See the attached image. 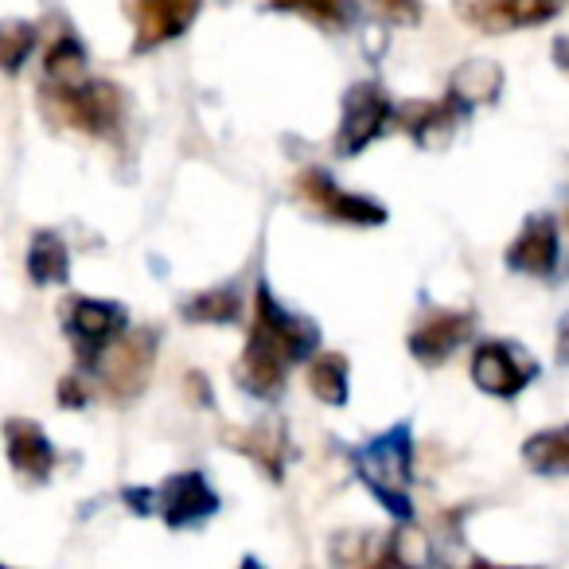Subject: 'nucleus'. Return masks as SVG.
Here are the masks:
<instances>
[{"mask_svg": "<svg viewBox=\"0 0 569 569\" xmlns=\"http://www.w3.org/2000/svg\"><path fill=\"white\" fill-rule=\"evenodd\" d=\"M351 460H356L359 476L371 483L375 496H379L398 519H406V515L413 511L410 507V429L395 426L387 437H379V441H371L367 449H359Z\"/></svg>", "mask_w": 569, "mask_h": 569, "instance_id": "obj_2", "label": "nucleus"}, {"mask_svg": "<svg viewBox=\"0 0 569 569\" xmlns=\"http://www.w3.org/2000/svg\"><path fill=\"white\" fill-rule=\"evenodd\" d=\"M253 328L266 332L277 348H284V356L293 359V363L305 359L320 343L317 325H309L305 317H293V312H284L281 305L273 301V293H269L266 284L258 289V317H253Z\"/></svg>", "mask_w": 569, "mask_h": 569, "instance_id": "obj_8", "label": "nucleus"}, {"mask_svg": "<svg viewBox=\"0 0 569 569\" xmlns=\"http://www.w3.org/2000/svg\"><path fill=\"white\" fill-rule=\"evenodd\" d=\"M126 12L137 24V51L168 43L196 20L199 0H126Z\"/></svg>", "mask_w": 569, "mask_h": 569, "instance_id": "obj_6", "label": "nucleus"}, {"mask_svg": "<svg viewBox=\"0 0 569 569\" xmlns=\"http://www.w3.org/2000/svg\"><path fill=\"white\" fill-rule=\"evenodd\" d=\"M160 515H164L168 527H191V522H203L219 511V496L211 491V483L199 472H180L160 488L157 496Z\"/></svg>", "mask_w": 569, "mask_h": 569, "instance_id": "obj_7", "label": "nucleus"}, {"mask_svg": "<svg viewBox=\"0 0 569 569\" xmlns=\"http://www.w3.org/2000/svg\"><path fill=\"white\" fill-rule=\"evenodd\" d=\"M553 59H558V63L569 71V40H558V43H553Z\"/></svg>", "mask_w": 569, "mask_h": 569, "instance_id": "obj_28", "label": "nucleus"}, {"mask_svg": "<svg viewBox=\"0 0 569 569\" xmlns=\"http://www.w3.org/2000/svg\"><path fill=\"white\" fill-rule=\"evenodd\" d=\"M503 90V71L488 59H472L452 74V98L465 106H483L496 102V94Z\"/></svg>", "mask_w": 569, "mask_h": 569, "instance_id": "obj_15", "label": "nucleus"}, {"mask_svg": "<svg viewBox=\"0 0 569 569\" xmlns=\"http://www.w3.org/2000/svg\"><path fill=\"white\" fill-rule=\"evenodd\" d=\"M406 129L413 133V141L421 144V149H441V144H449L452 137V110L449 106H437V102H418L410 106V110L402 113Z\"/></svg>", "mask_w": 569, "mask_h": 569, "instance_id": "obj_16", "label": "nucleus"}, {"mask_svg": "<svg viewBox=\"0 0 569 569\" xmlns=\"http://www.w3.org/2000/svg\"><path fill=\"white\" fill-rule=\"evenodd\" d=\"M4 437H9V460L17 472H24L28 480H43L56 465V449L43 437V429L36 421H9L4 426Z\"/></svg>", "mask_w": 569, "mask_h": 569, "instance_id": "obj_14", "label": "nucleus"}, {"mask_svg": "<svg viewBox=\"0 0 569 569\" xmlns=\"http://www.w3.org/2000/svg\"><path fill=\"white\" fill-rule=\"evenodd\" d=\"M36 51V28L24 20H0V67L17 74Z\"/></svg>", "mask_w": 569, "mask_h": 569, "instance_id": "obj_20", "label": "nucleus"}, {"mask_svg": "<svg viewBox=\"0 0 569 569\" xmlns=\"http://www.w3.org/2000/svg\"><path fill=\"white\" fill-rule=\"evenodd\" d=\"M558 359H561V363H569V317H566V325H561V340H558Z\"/></svg>", "mask_w": 569, "mask_h": 569, "instance_id": "obj_27", "label": "nucleus"}, {"mask_svg": "<svg viewBox=\"0 0 569 569\" xmlns=\"http://www.w3.org/2000/svg\"><path fill=\"white\" fill-rule=\"evenodd\" d=\"M382 9V17H390V20H398V24H413V20L421 17L418 12V0H375Z\"/></svg>", "mask_w": 569, "mask_h": 569, "instance_id": "obj_26", "label": "nucleus"}, {"mask_svg": "<svg viewBox=\"0 0 569 569\" xmlns=\"http://www.w3.org/2000/svg\"><path fill=\"white\" fill-rule=\"evenodd\" d=\"M538 375V363L519 343H483L472 359V379L480 390L499 398H511Z\"/></svg>", "mask_w": 569, "mask_h": 569, "instance_id": "obj_4", "label": "nucleus"}, {"mask_svg": "<svg viewBox=\"0 0 569 569\" xmlns=\"http://www.w3.org/2000/svg\"><path fill=\"white\" fill-rule=\"evenodd\" d=\"M390 121V98L382 94L379 82H359L343 98V121H340V152H359L382 133V126Z\"/></svg>", "mask_w": 569, "mask_h": 569, "instance_id": "obj_5", "label": "nucleus"}, {"mask_svg": "<svg viewBox=\"0 0 569 569\" xmlns=\"http://www.w3.org/2000/svg\"><path fill=\"white\" fill-rule=\"evenodd\" d=\"M468 332H472V317H465V312H433V317H426L413 328L410 351L418 359H426V363H441V359L452 356V348H460L468 340Z\"/></svg>", "mask_w": 569, "mask_h": 569, "instance_id": "obj_13", "label": "nucleus"}, {"mask_svg": "<svg viewBox=\"0 0 569 569\" xmlns=\"http://www.w3.org/2000/svg\"><path fill=\"white\" fill-rule=\"evenodd\" d=\"M309 387L320 402L343 406L348 402V363L340 356H317V363L309 367Z\"/></svg>", "mask_w": 569, "mask_h": 569, "instance_id": "obj_19", "label": "nucleus"}, {"mask_svg": "<svg viewBox=\"0 0 569 569\" xmlns=\"http://www.w3.org/2000/svg\"><path fill=\"white\" fill-rule=\"evenodd\" d=\"M289 363H293V359L284 356V348H277L266 332H258V328H253L250 343H246L242 363H238V379H242V387L250 390V395L273 398L277 390H281Z\"/></svg>", "mask_w": 569, "mask_h": 569, "instance_id": "obj_10", "label": "nucleus"}, {"mask_svg": "<svg viewBox=\"0 0 569 569\" xmlns=\"http://www.w3.org/2000/svg\"><path fill=\"white\" fill-rule=\"evenodd\" d=\"M273 4L289 12H305V17L320 20V24H328V28L343 24L351 12V0H273Z\"/></svg>", "mask_w": 569, "mask_h": 569, "instance_id": "obj_24", "label": "nucleus"}, {"mask_svg": "<svg viewBox=\"0 0 569 569\" xmlns=\"http://www.w3.org/2000/svg\"><path fill=\"white\" fill-rule=\"evenodd\" d=\"M301 196H305V203L317 207V211L328 214V219L356 222V227H371V222L387 219V211H382L379 203H371V199H363V196H348V191L336 188L325 172H305Z\"/></svg>", "mask_w": 569, "mask_h": 569, "instance_id": "obj_9", "label": "nucleus"}, {"mask_svg": "<svg viewBox=\"0 0 569 569\" xmlns=\"http://www.w3.org/2000/svg\"><path fill=\"white\" fill-rule=\"evenodd\" d=\"M390 561H402V566H426L429 561V542L418 530H398L390 538Z\"/></svg>", "mask_w": 569, "mask_h": 569, "instance_id": "obj_25", "label": "nucleus"}, {"mask_svg": "<svg viewBox=\"0 0 569 569\" xmlns=\"http://www.w3.org/2000/svg\"><path fill=\"white\" fill-rule=\"evenodd\" d=\"M522 457H527V465L542 476H569V426L546 429V433L530 437Z\"/></svg>", "mask_w": 569, "mask_h": 569, "instance_id": "obj_17", "label": "nucleus"}, {"mask_svg": "<svg viewBox=\"0 0 569 569\" xmlns=\"http://www.w3.org/2000/svg\"><path fill=\"white\" fill-rule=\"evenodd\" d=\"M507 266L535 277L553 273V266H558V227L546 214L530 219L522 227V234L511 242V250H507Z\"/></svg>", "mask_w": 569, "mask_h": 569, "instance_id": "obj_12", "label": "nucleus"}, {"mask_svg": "<svg viewBox=\"0 0 569 569\" xmlns=\"http://www.w3.org/2000/svg\"><path fill=\"white\" fill-rule=\"evenodd\" d=\"M82 79H87V56H82V48L71 36H63L48 51V82H82Z\"/></svg>", "mask_w": 569, "mask_h": 569, "instance_id": "obj_21", "label": "nucleus"}, {"mask_svg": "<svg viewBox=\"0 0 569 569\" xmlns=\"http://www.w3.org/2000/svg\"><path fill=\"white\" fill-rule=\"evenodd\" d=\"M28 273L40 284H59L71 273V258H67V246L59 234L43 230V234L32 238V253H28Z\"/></svg>", "mask_w": 569, "mask_h": 569, "instance_id": "obj_18", "label": "nucleus"}, {"mask_svg": "<svg viewBox=\"0 0 569 569\" xmlns=\"http://www.w3.org/2000/svg\"><path fill=\"white\" fill-rule=\"evenodd\" d=\"M234 441H242L238 449H246L250 457H258V465L266 468L269 476L277 480V472H281V433H277V426H266V429H253V433H234Z\"/></svg>", "mask_w": 569, "mask_h": 569, "instance_id": "obj_23", "label": "nucleus"}, {"mask_svg": "<svg viewBox=\"0 0 569 569\" xmlns=\"http://www.w3.org/2000/svg\"><path fill=\"white\" fill-rule=\"evenodd\" d=\"M183 312H188L196 325H227V320L238 317V293L234 289H211V293L196 297Z\"/></svg>", "mask_w": 569, "mask_h": 569, "instance_id": "obj_22", "label": "nucleus"}, {"mask_svg": "<svg viewBox=\"0 0 569 569\" xmlns=\"http://www.w3.org/2000/svg\"><path fill=\"white\" fill-rule=\"evenodd\" d=\"M67 328H71L82 359H90L94 351H102L113 336H121L126 312H121L118 305H106V301H74L71 312H67Z\"/></svg>", "mask_w": 569, "mask_h": 569, "instance_id": "obj_11", "label": "nucleus"}, {"mask_svg": "<svg viewBox=\"0 0 569 569\" xmlns=\"http://www.w3.org/2000/svg\"><path fill=\"white\" fill-rule=\"evenodd\" d=\"M152 351H157V336L152 332H129L113 336L102 351H98V375H102L106 390L118 398H129L144 387L152 367Z\"/></svg>", "mask_w": 569, "mask_h": 569, "instance_id": "obj_3", "label": "nucleus"}, {"mask_svg": "<svg viewBox=\"0 0 569 569\" xmlns=\"http://www.w3.org/2000/svg\"><path fill=\"white\" fill-rule=\"evenodd\" d=\"M43 110L56 126L82 129L90 137L113 133L121 121V94L110 82H43Z\"/></svg>", "mask_w": 569, "mask_h": 569, "instance_id": "obj_1", "label": "nucleus"}]
</instances>
